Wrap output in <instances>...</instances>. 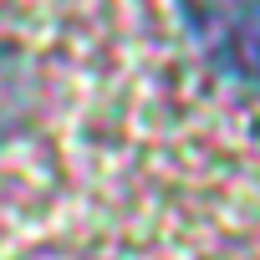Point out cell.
<instances>
[{"mask_svg":"<svg viewBox=\"0 0 260 260\" xmlns=\"http://www.w3.org/2000/svg\"><path fill=\"white\" fill-rule=\"evenodd\" d=\"M189 26L209 72L260 92V0H194Z\"/></svg>","mask_w":260,"mask_h":260,"instance_id":"1","label":"cell"}]
</instances>
